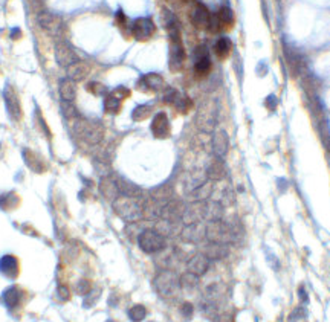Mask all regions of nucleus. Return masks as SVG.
Returning <instances> with one entry per match:
<instances>
[{
	"instance_id": "nucleus-41",
	"label": "nucleus",
	"mask_w": 330,
	"mask_h": 322,
	"mask_svg": "<svg viewBox=\"0 0 330 322\" xmlns=\"http://www.w3.org/2000/svg\"><path fill=\"white\" fill-rule=\"evenodd\" d=\"M298 293H300V296H301V301H307V295L304 293V289H303V287L298 290Z\"/></svg>"
},
{
	"instance_id": "nucleus-24",
	"label": "nucleus",
	"mask_w": 330,
	"mask_h": 322,
	"mask_svg": "<svg viewBox=\"0 0 330 322\" xmlns=\"http://www.w3.org/2000/svg\"><path fill=\"white\" fill-rule=\"evenodd\" d=\"M205 235V231L200 229L199 225L196 223H191V225H188L184 231V240L187 241H199L202 237Z\"/></svg>"
},
{
	"instance_id": "nucleus-23",
	"label": "nucleus",
	"mask_w": 330,
	"mask_h": 322,
	"mask_svg": "<svg viewBox=\"0 0 330 322\" xmlns=\"http://www.w3.org/2000/svg\"><path fill=\"white\" fill-rule=\"evenodd\" d=\"M121 106H122V101L119 98H117L113 93H109L106 95V100H104V110L106 113H110V115H117L121 111Z\"/></svg>"
},
{
	"instance_id": "nucleus-9",
	"label": "nucleus",
	"mask_w": 330,
	"mask_h": 322,
	"mask_svg": "<svg viewBox=\"0 0 330 322\" xmlns=\"http://www.w3.org/2000/svg\"><path fill=\"white\" fill-rule=\"evenodd\" d=\"M208 267H210V258L202 252L194 254L187 263V272L196 277H202L204 274H207Z\"/></svg>"
},
{
	"instance_id": "nucleus-30",
	"label": "nucleus",
	"mask_w": 330,
	"mask_h": 322,
	"mask_svg": "<svg viewBox=\"0 0 330 322\" xmlns=\"http://www.w3.org/2000/svg\"><path fill=\"white\" fill-rule=\"evenodd\" d=\"M29 151V150H28ZM29 154H31V157H32V160L31 159H24L26 160V164H28V167L32 170V171H39V172H42L43 170H45V165H43V162H42V159L37 156L35 153H32V151H29Z\"/></svg>"
},
{
	"instance_id": "nucleus-12",
	"label": "nucleus",
	"mask_w": 330,
	"mask_h": 322,
	"mask_svg": "<svg viewBox=\"0 0 330 322\" xmlns=\"http://www.w3.org/2000/svg\"><path fill=\"white\" fill-rule=\"evenodd\" d=\"M211 19H212V14L208 11V8L202 3H197L191 12V21L199 29H210Z\"/></svg>"
},
{
	"instance_id": "nucleus-21",
	"label": "nucleus",
	"mask_w": 330,
	"mask_h": 322,
	"mask_svg": "<svg viewBox=\"0 0 330 322\" xmlns=\"http://www.w3.org/2000/svg\"><path fill=\"white\" fill-rule=\"evenodd\" d=\"M231 51H233V43L228 37H220V39L214 44V52H215V55H217V58H220V60L228 58V55L231 54Z\"/></svg>"
},
{
	"instance_id": "nucleus-11",
	"label": "nucleus",
	"mask_w": 330,
	"mask_h": 322,
	"mask_svg": "<svg viewBox=\"0 0 330 322\" xmlns=\"http://www.w3.org/2000/svg\"><path fill=\"white\" fill-rule=\"evenodd\" d=\"M194 72L196 77L204 78L211 72V60L208 57V52L204 46H199L196 49V63H194Z\"/></svg>"
},
{
	"instance_id": "nucleus-33",
	"label": "nucleus",
	"mask_w": 330,
	"mask_h": 322,
	"mask_svg": "<svg viewBox=\"0 0 330 322\" xmlns=\"http://www.w3.org/2000/svg\"><path fill=\"white\" fill-rule=\"evenodd\" d=\"M112 93L115 95L117 98H119L121 101H122V100H125V98H129V96H130V90L127 89V87H124V86H121V87H117V89L113 90Z\"/></svg>"
},
{
	"instance_id": "nucleus-3",
	"label": "nucleus",
	"mask_w": 330,
	"mask_h": 322,
	"mask_svg": "<svg viewBox=\"0 0 330 322\" xmlns=\"http://www.w3.org/2000/svg\"><path fill=\"white\" fill-rule=\"evenodd\" d=\"M138 244L145 254H159L167 246V240L158 229H145L138 235Z\"/></svg>"
},
{
	"instance_id": "nucleus-31",
	"label": "nucleus",
	"mask_w": 330,
	"mask_h": 322,
	"mask_svg": "<svg viewBox=\"0 0 330 322\" xmlns=\"http://www.w3.org/2000/svg\"><path fill=\"white\" fill-rule=\"evenodd\" d=\"M87 90L91 93H94V95H96V96L107 95V87H106V86L101 84V83H95V81L87 84Z\"/></svg>"
},
{
	"instance_id": "nucleus-39",
	"label": "nucleus",
	"mask_w": 330,
	"mask_h": 322,
	"mask_svg": "<svg viewBox=\"0 0 330 322\" xmlns=\"http://www.w3.org/2000/svg\"><path fill=\"white\" fill-rule=\"evenodd\" d=\"M214 322H231V316L230 315H219L215 318Z\"/></svg>"
},
{
	"instance_id": "nucleus-26",
	"label": "nucleus",
	"mask_w": 330,
	"mask_h": 322,
	"mask_svg": "<svg viewBox=\"0 0 330 322\" xmlns=\"http://www.w3.org/2000/svg\"><path fill=\"white\" fill-rule=\"evenodd\" d=\"M208 176L212 180H220L225 176V167L222 164V160L217 159V160H214V162L210 165V168H208Z\"/></svg>"
},
{
	"instance_id": "nucleus-22",
	"label": "nucleus",
	"mask_w": 330,
	"mask_h": 322,
	"mask_svg": "<svg viewBox=\"0 0 330 322\" xmlns=\"http://www.w3.org/2000/svg\"><path fill=\"white\" fill-rule=\"evenodd\" d=\"M101 193H103L107 199H112L115 200L117 197H119V188H118V183L112 179H104L101 182Z\"/></svg>"
},
{
	"instance_id": "nucleus-40",
	"label": "nucleus",
	"mask_w": 330,
	"mask_h": 322,
	"mask_svg": "<svg viewBox=\"0 0 330 322\" xmlns=\"http://www.w3.org/2000/svg\"><path fill=\"white\" fill-rule=\"evenodd\" d=\"M20 35H22V31H20V29H12V31H11V37H12V39H14V40L20 39Z\"/></svg>"
},
{
	"instance_id": "nucleus-4",
	"label": "nucleus",
	"mask_w": 330,
	"mask_h": 322,
	"mask_svg": "<svg viewBox=\"0 0 330 322\" xmlns=\"http://www.w3.org/2000/svg\"><path fill=\"white\" fill-rule=\"evenodd\" d=\"M72 130L73 133H77L80 138L89 144H98L103 138V129H101L99 124L89 121V119H75L73 118V124H72Z\"/></svg>"
},
{
	"instance_id": "nucleus-15",
	"label": "nucleus",
	"mask_w": 330,
	"mask_h": 322,
	"mask_svg": "<svg viewBox=\"0 0 330 322\" xmlns=\"http://www.w3.org/2000/svg\"><path fill=\"white\" fill-rule=\"evenodd\" d=\"M228 148H230V139H228V134L223 130L215 131L212 136V151L217 157H223L228 153Z\"/></svg>"
},
{
	"instance_id": "nucleus-38",
	"label": "nucleus",
	"mask_w": 330,
	"mask_h": 322,
	"mask_svg": "<svg viewBox=\"0 0 330 322\" xmlns=\"http://www.w3.org/2000/svg\"><path fill=\"white\" fill-rule=\"evenodd\" d=\"M275 106H277V100H275V96H274V95L268 96V100H266V107L274 110V108H275Z\"/></svg>"
},
{
	"instance_id": "nucleus-25",
	"label": "nucleus",
	"mask_w": 330,
	"mask_h": 322,
	"mask_svg": "<svg viewBox=\"0 0 330 322\" xmlns=\"http://www.w3.org/2000/svg\"><path fill=\"white\" fill-rule=\"evenodd\" d=\"M3 300H5L6 305L11 307V308H12V307H16V305H19V302H20V300H22V290H20L17 286L8 289V290L5 292V295H3Z\"/></svg>"
},
{
	"instance_id": "nucleus-20",
	"label": "nucleus",
	"mask_w": 330,
	"mask_h": 322,
	"mask_svg": "<svg viewBox=\"0 0 330 322\" xmlns=\"http://www.w3.org/2000/svg\"><path fill=\"white\" fill-rule=\"evenodd\" d=\"M40 24L43 26V29L47 31L50 35H58L61 32V26H63L61 21L57 17L50 16V14H43L40 17Z\"/></svg>"
},
{
	"instance_id": "nucleus-14",
	"label": "nucleus",
	"mask_w": 330,
	"mask_h": 322,
	"mask_svg": "<svg viewBox=\"0 0 330 322\" xmlns=\"http://www.w3.org/2000/svg\"><path fill=\"white\" fill-rule=\"evenodd\" d=\"M55 58H57V63L65 66V67H69L72 63H75L78 58L75 55V52L72 51V47L65 44V43H58L57 47H55Z\"/></svg>"
},
{
	"instance_id": "nucleus-5",
	"label": "nucleus",
	"mask_w": 330,
	"mask_h": 322,
	"mask_svg": "<svg viewBox=\"0 0 330 322\" xmlns=\"http://www.w3.org/2000/svg\"><path fill=\"white\" fill-rule=\"evenodd\" d=\"M205 235L210 241L222 243V244L233 243L236 240L234 229L222 220H211L210 225L205 229Z\"/></svg>"
},
{
	"instance_id": "nucleus-8",
	"label": "nucleus",
	"mask_w": 330,
	"mask_h": 322,
	"mask_svg": "<svg viewBox=\"0 0 330 322\" xmlns=\"http://www.w3.org/2000/svg\"><path fill=\"white\" fill-rule=\"evenodd\" d=\"M151 133H153L155 138L158 139H167L170 133H171V127H170V121L168 116L164 113V111H159V113L155 115L153 121H151Z\"/></svg>"
},
{
	"instance_id": "nucleus-13",
	"label": "nucleus",
	"mask_w": 330,
	"mask_h": 322,
	"mask_svg": "<svg viewBox=\"0 0 330 322\" xmlns=\"http://www.w3.org/2000/svg\"><path fill=\"white\" fill-rule=\"evenodd\" d=\"M5 103H6V108H8V113L11 115V118L14 121H19L22 118V107H20L19 96L11 86H6V89H5Z\"/></svg>"
},
{
	"instance_id": "nucleus-37",
	"label": "nucleus",
	"mask_w": 330,
	"mask_h": 322,
	"mask_svg": "<svg viewBox=\"0 0 330 322\" xmlns=\"http://www.w3.org/2000/svg\"><path fill=\"white\" fill-rule=\"evenodd\" d=\"M303 316H304V310H303V308L300 307V308H297V310H294V313L290 315L289 321H290V322H294V319H295V321H298V319H300V318H303Z\"/></svg>"
},
{
	"instance_id": "nucleus-19",
	"label": "nucleus",
	"mask_w": 330,
	"mask_h": 322,
	"mask_svg": "<svg viewBox=\"0 0 330 322\" xmlns=\"http://www.w3.org/2000/svg\"><path fill=\"white\" fill-rule=\"evenodd\" d=\"M58 90H60L61 100L65 101V103H72V101L75 100V95H77V87H75V81H72V80H69V78L60 81Z\"/></svg>"
},
{
	"instance_id": "nucleus-6",
	"label": "nucleus",
	"mask_w": 330,
	"mask_h": 322,
	"mask_svg": "<svg viewBox=\"0 0 330 322\" xmlns=\"http://www.w3.org/2000/svg\"><path fill=\"white\" fill-rule=\"evenodd\" d=\"M130 32L138 42H147L156 32V24L150 17H139L130 24Z\"/></svg>"
},
{
	"instance_id": "nucleus-35",
	"label": "nucleus",
	"mask_w": 330,
	"mask_h": 322,
	"mask_svg": "<svg viewBox=\"0 0 330 322\" xmlns=\"http://www.w3.org/2000/svg\"><path fill=\"white\" fill-rule=\"evenodd\" d=\"M117 23H118V26H121V28H125L127 26V17L124 16L122 11H118L117 12Z\"/></svg>"
},
{
	"instance_id": "nucleus-36",
	"label": "nucleus",
	"mask_w": 330,
	"mask_h": 322,
	"mask_svg": "<svg viewBox=\"0 0 330 322\" xmlns=\"http://www.w3.org/2000/svg\"><path fill=\"white\" fill-rule=\"evenodd\" d=\"M182 315L185 318H191V315H193V305L189 304V302H185L182 305Z\"/></svg>"
},
{
	"instance_id": "nucleus-16",
	"label": "nucleus",
	"mask_w": 330,
	"mask_h": 322,
	"mask_svg": "<svg viewBox=\"0 0 330 322\" xmlns=\"http://www.w3.org/2000/svg\"><path fill=\"white\" fill-rule=\"evenodd\" d=\"M0 272L9 278H16L20 272L19 259L14 255H6L0 259Z\"/></svg>"
},
{
	"instance_id": "nucleus-28",
	"label": "nucleus",
	"mask_w": 330,
	"mask_h": 322,
	"mask_svg": "<svg viewBox=\"0 0 330 322\" xmlns=\"http://www.w3.org/2000/svg\"><path fill=\"white\" fill-rule=\"evenodd\" d=\"M179 279H181V287H184V289H194L199 282V277L189 274V272L184 274Z\"/></svg>"
},
{
	"instance_id": "nucleus-2",
	"label": "nucleus",
	"mask_w": 330,
	"mask_h": 322,
	"mask_svg": "<svg viewBox=\"0 0 330 322\" xmlns=\"http://www.w3.org/2000/svg\"><path fill=\"white\" fill-rule=\"evenodd\" d=\"M153 284H155L156 292L162 298H167V300L174 298L181 290V279L171 269H164L162 272H159Z\"/></svg>"
},
{
	"instance_id": "nucleus-7",
	"label": "nucleus",
	"mask_w": 330,
	"mask_h": 322,
	"mask_svg": "<svg viewBox=\"0 0 330 322\" xmlns=\"http://www.w3.org/2000/svg\"><path fill=\"white\" fill-rule=\"evenodd\" d=\"M164 101L173 106L177 111H181V113H188L189 108L193 107L191 100H189L187 95L177 92L174 89H167V92L164 93Z\"/></svg>"
},
{
	"instance_id": "nucleus-32",
	"label": "nucleus",
	"mask_w": 330,
	"mask_h": 322,
	"mask_svg": "<svg viewBox=\"0 0 330 322\" xmlns=\"http://www.w3.org/2000/svg\"><path fill=\"white\" fill-rule=\"evenodd\" d=\"M92 290V282L89 279H81L78 284H77V292L80 295H87L89 292Z\"/></svg>"
},
{
	"instance_id": "nucleus-29",
	"label": "nucleus",
	"mask_w": 330,
	"mask_h": 322,
	"mask_svg": "<svg viewBox=\"0 0 330 322\" xmlns=\"http://www.w3.org/2000/svg\"><path fill=\"white\" fill-rule=\"evenodd\" d=\"M147 315V310L144 305H133L129 310V316L133 322H141Z\"/></svg>"
},
{
	"instance_id": "nucleus-1",
	"label": "nucleus",
	"mask_w": 330,
	"mask_h": 322,
	"mask_svg": "<svg viewBox=\"0 0 330 322\" xmlns=\"http://www.w3.org/2000/svg\"><path fill=\"white\" fill-rule=\"evenodd\" d=\"M115 213L125 221H136L142 218L144 206L139 203L133 195H119L113 200Z\"/></svg>"
},
{
	"instance_id": "nucleus-42",
	"label": "nucleus",
	"mask_w": 330,
	"mask_h": 322,
	"mask_svg": "<svg viewBox=\"0 0 330 322\" xmlns=\"http://www.w3.org/2000/svg\"><path fill=\"white\" fill-rule=\"evenodd\" d=\"M184 2H189V0H184Z\"/></svg>"
},
{
	"instance_id": "nucleus-18",
	"label": "nucleus",
	"mask_w": 330,
	"mask_h": 322,
	"mask_svg": "<svg viewBox=\"0 0 330 322\" xmlns=\"http://www.w3.org/2000/svg\"><path fill=\"white\" fill-rule=\"evenodd\" d=\"M202 254H205L210 258V261L211 259H222L228 255V247H226V244H222V243L210 241L208 244H205Z\"/></svg>"
},
{
	"instance_id": "nucleus-10",
	"label": "nucleus",
	"mask_w": 330,
	"mask_h": 322,
	"mask_svg": "<svg viewBox=\"0 0 330 322\" xmlns=\"http://www.w3.org/2000/svg\"><path fill=\"white\" fill-rule=\"evenodd\" d=\"M164 87V78L159 73H147V75L141 77L138 81V89L145 93H153L159 92Z\"/></svg>"
},
{
	"instance_id": "nucleus-17",
	"label": "nucleus",
	"mask_w": 330,
	"mask_h": 322,
	"mask_svg": "<svg viewBox=\"0 0 330 322\" xmlns=\"http://www.w3.org/2000/svg\"><path fill=\"white\" fill-rule=\"evenodd\" d=\"M89 75V66L81 60H77L68 67V78L72 81H81Z\"/></svg>"
},
{
	"instance_id": "nucleus-34",
	"label": "nucleus",
	"mask_w": 330,
	"mask_h": 322,
	"mask_svg": "<svg viewBox=\"0 0 330 322\" xmlns=\"http://www.w3.org/2000/svg\"><path fill=\"white\" fill-rule=\"evenodd\" d=\"M57 293H58V298H60L61 301H68V300L71 298V290H69L68 286H58Z\"/></svg>"
},
{
	"instance_id": "nucleus-27",
	"label": "nucleus",
	"mask_w": 330,
	"mask_h": 322,
	"mask_svg": "<svg viewBox=\"0 0 330 322\" xmlns=\"http://www.w3.org/2000/svg\"><path fill=\"white\" fill-rule=\"evenodd\" d=\"M151 111H153V108H151V106H148V104H142V106H138L133 111H132V118L135 119V121H144V119H147L150 115H151Z\"/></svg>"
}]
</instances>
